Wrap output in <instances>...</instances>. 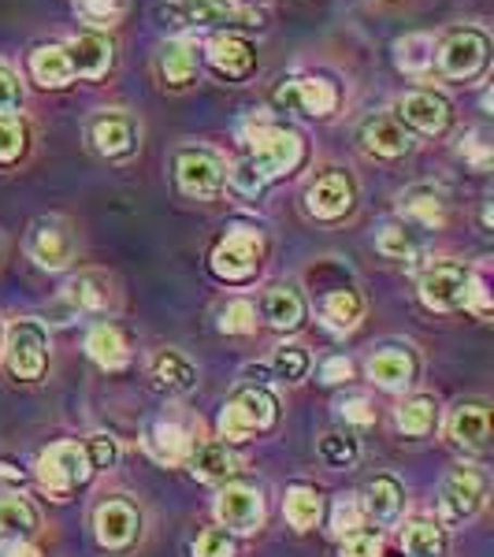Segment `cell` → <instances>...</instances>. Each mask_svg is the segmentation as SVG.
Segmentation results:
<instances>
[{
  "label": "cell",
  "instance_id": "681fc988",
  "mask_svg": "<svg viewBox=\"0 0 494 557\" xmlns=\"http://www.w3.org/2000/svg\"><path fill=\"white\" fill-rule=\"evenodd\" d=\"M23 108V83L12 67L0 64V112H20Z\"/></svg>",
  "mask_w": 494,
  "mask_h": 557
},
{
  "label": "cell",
  "instance_id": "e0dca14e",
  "mask_svg": "<svg viewBox=\"0 0 494 557\" xmlns=\"http://www.w3.org/2000/svg\"><path fill=\"white\" fill-rule=\"evenodd\" d=\"M205 60L212 64L215 75L231 78V83H242V78L254 75L257 67V49L254 41H246L242 34H212L209 41H205Z\"/></svg>",
  "mask_w": 494,
  "mask_h": 557
},
{
  "label": "cell",
  "instance_id": "ee69618b",
  "mask_svg": "<svg viewBox=\"0 0 494 557\" xmlns=\"http://www.w3.org/2000/svg\"><path fill=\"white\" fill-rule=\"evenodd\" d=\"M220 331H223V335H254V331H257V309H254V301L235 298V301L223 305Z\"/></svg>",
  "mask_w": 494,
  "mask_h": 557
},
{
  "label": "cell",
  "instance_id": "9a60e30c",
  "mask_svg": "<svg viewBox=\"0 0 494 557\" xmlns=\"http://www.w3.org/2000/svg\"><path fill=\"white\" fill-rule=\"evenodd\" d=\"M215 517L227 532H238V535H249L264 524V498L260 491L246 487V483H227L215 498Z\"/></svg>",
  "mask_w": 494,
  "mask_h": 557
},
{
  "label": "cell",
  "instance_id": "d590c367",
  "mask_svg": "<svg viewBox=\"0 0 494 557\" xmlns=\"http://www.w3.org/2000/svg\"><path fill=\"white\" fill-rule=\"evenodd\" d=\"M402 550L409 557H443L446 554V535L431 520H412L402 532Z\"/></svg>",
  "mask_w": 494,
  "mask_h": 557
},
{
  "label": "cell",
  "instance_id": "44dd1931",
  "mask_svg": "<svg viewBox=\"0 0 494 557\" xmlns=\"http://www.w3.org/2000/svg\"><path fill=\"white\" fill-rule=\"evenodd\" d=\"M64 49H67V60H71V71H75V78L97 83V78H104L108 71H112L115 49H112V41H108L104 34H97V30L78 34V38H71L64 45Z\"/></svg>",
  "mask_w": 494,
  "mask_h": 557
},
{
  "label": "cell",
  "instance_id": "9c48e42d",
  "mask_svg": "<svg viewBox=\"0 0 494 557\" xmlns=\"http://www.w3.org/2000/svg\"><path fill=\"white\" fill-rule=\"evenodd\" d=\"M175 183L186 197L209 201V197H220L223 183H227V172H223V160L212 149L186 146L175 152Z\"/></svg>",
  "mask_w": 494,
  "mask_h": 557
},
{
  "label": "cell",
  "instance_id": "f907efd6",
  "mask_svg": "<svg viewBox=\"0 0 494 557\" xmlns=\"http://www.w3.org/2000/svg\"><path fill=\"white\" fill-rule=\"evenodd\" d=\"M338 412H343V417L349 420V424H357V428L375 424V409L368 406L365 394H354V398H343V401H338Z\"/></svg>",
  "mask_w": 494,
  "mask_h": 557
},
{
  "label": "cell",
  "instance_id": "ac0fdd59",
  "mask_svg": "<svg viewBox=\"0 0 494 557\" xmlns=\"http://www.w3.org/2000/svg\"><path fill=\"white\" fill-rule=\"evenodd\" d=\"M197 71H201V49H197V41L186 38V34L168 38L157 49V75L164 86L186 89L197 78Z\"/></svg>",
  "mask_w": 494,
  "mask_h": 557
},
{
  "label": "cell",
  "instance_id": "e575fe53",
  "mask_svg": "<svg viewBox=\"0 0 494 557\" xmlns=\"http://www.w3.org/2000/svg\"><path fill=\"white\" fill-rule=\"evenodd\" d=\"M375 249H380L387 260H402V264H409V260H417L424 253V242H420L417 231H409L406 223H387V227L375 235Z\"/></svg>",
  "mask_w": 494,
  "mask_h": 557
},
{
  "label": "cell",
  "instance_id": "484cf974",
  "mask_svg": "<svg viewBox=\"0 0 494 557\" xmlns=\"http://www.w3.org/2000/svg\"><path fill=\"white\" fill-rule=\"evenodd\" d=\"M264 320L272 323L275 331H298L305 323V298L298 294V286H272L264 294Z\"/></svg>",
  "mask_w": 494,
  "mask_h": 557
},
{
  "label": "cell",
  "instance_id": "74e56055",
  "mask_svg": "<svg viewBox=\"0 0 494 557\" xmlns=\"http://www.w3.org/2000/svg\"><path fill=\"white\" fill-rule=\"evenodd\" d=\"M435 420H439V406L428 394H417V398H409L406 406L398 409V428L406 431L409 438H424L428 431L435 428Z\"/></svg>",
  "mask_w": 494,
  "mask_h": 557
},
{
  "label": "cell",
  "instance_id": "7c38bea8",
  "mask_svg": "<svg viewBox=\"0 0 494 557\" xmlns=\"http://www.w3.org/2000/svg\"><path fill=\"white\" fill-rule=\"evenodd\" d=\"M394 120L402 123V127H412L420 134H443L450 127L454 112H450V101H446L443 94H435V89H406V94L394 101Z\"/></svg>",
  "mask_w": 494,
  "mask_h": 557
},
{
  "label": "cell",
  "instance_id": "bcb514c9",
  "mask_svg": "<svg viewBox=\"0 0 494 557\" xmlns=\"http://www.w3.org/2000/svg\"><path fill=\"white\" fill-rule=\"evenodd\" d=\"M194 557H235V539L227 528H205L194 543Z\"/></svg>",
  "mask_w": 494,
  "mask_h": 557
},
{
  "label": "cell",
  "instance_id": "30bf717a",
  "mask_svg": "<svg viewBox=\"0 0 494 557\" xmlns=\"http://www.w3.org/2000/svg\"><path fill=\"white\" fill-rule=\"evenodd\" d=\"M469 283H472V272L457 260H439V264L424 268L420 275V301L435 312H454V309H465L469 301Z\"/></svg>",
  "mask_w": 494,
  "mask_h": 557
},
{
  "label": "cell",
  "instance_id": "2e32d148",
  "mask_svg": "<svg viewBox=\"0 0 494 557\" xmlns=\"http://www.w3.org/2000/svg\"><path fill=\"white\" fill-rule=\"evenodd\" d=\"M487 498V480H483L476 469H454L450 475L443 480V520L446 524H461V520L476 517V509L483 506Z\"/></svg>",
  "mask_w": 494,
  "mask_h": 557
},
{
  "label": "cell",
  "instance_id": "ab89813d",
  "mask_svg": "<svg viewBox=\"0 0 494 557\" xmlns=\"http://www.w3.org/2000/svg\"><path fill=\"white\" fill-rule=\"evenodd\" d=\"M272 368H275V375H280V380L301 383L305 375H309V368H312V357H309V349L298 346V343H283L272 354Z\"/></svg>",
  "mask_w": 494,
  "mask_h": 557
},
{
  "label": "cell",
  "instance_id": "836d02e7",
  "mask_svg": "<svg viewBox=\"0 0 494 557\" xmlns=\"http://www.w3.org/2000/svg\"><path fill=\"white\" fill-rule=\"evenodd\" d=\"M86 349L97 364L112 368V372L127 364V343H123L120 327H112V323H97V327L86 335Z\"/></svg>",
  "mask_w": 494,
  "mask_h": 557
},
{
  "label": "cell",
  "instance_id": "7402d4cb",
  "mask_svg": "<svg viewBox=\"0 0 494 557\" xmlns=\"http://www.w3.org/2000/svg\"><path fill=\"white\" fill-rule=\"evenodd\" d=\"M450 438L461 450L480 454L487 450V438H491V412L483 401H461L450 417Z\"/></svg>",
  "mask_w": 494,
  "mask_h": 557
},
{
  "label": "cell",
  "instance_id": "8992f818",
  "mask_svg": "<svg viewBox=\"0 0 494 557\" xmlns=\"http://www.w3.org/2000/svg\"><path fill=\"white\" fill-rule=\"evenodd\" d=\"M260 260H264V242H260L257 231L235 227L215 242L209 264L223 283H249L260 272Z\"/></svg>",
  "mask_w": 494,
  "mask_h": 557
},
{
  "label": "cell",
  "instance_id": "83f0119b",
  "mask_svg": "<svg viewBox=\"0 0 494 557\" xmlns=\"http://www.w3.org/2000/svg\"><path fill=\"white\" fill-rule=\"evenodd\" d=\"M146 450L157 457L160 465H183V461H190L194 443H190V435H186V431L178 428V424H168V420H160V424L149 428Z\"/></svg>",
  "mask_w": 494,
  "mask_h": 557
},
{
  "label": "cell",
  "instance_id": "7a4b0ae2",
  "mask_svg": "<svg viewBox=\"0 0 494 557\" xmlns=\"http://www.w3.org/2000/svg\"><path fill=\"white\" fill-rule=\"evenodd\" d=\"M280 417V401H275L272 391L264 386H242L227 398V406L220 412V435L231 438V443H242L254 431H268Z\"/></svg>",
  "mask_w": 494,
  "mask_h": 557
},
{
  "label": "cell",
  "instance_id": "ba28073f",
  "mask_svg": "<svg viewBox=\"0 0 494 557\" xmlns=\"http://www.w3.org/2000/svg\"><path fill=\"white\" fill-rule=\"evenodd\" d=\"M26 253L45 272H64L78 253L75 231L60 215H41V220H34L30 235H26Z\"/></svg>",
  "mask_w": 494,
  "mask_h": 557
},
{
  "label": "cell",
  "instance_id": "f546056e",
  "mask_svg": "<svg viewBox=\"0 0 494 557\" xmlns=\"http://www.w3.org/2000/svg\"><path fill=\"white\" fill-rule=\"evenodd\" d=\"M368 375H372L380 386H387V391H398V386L412 383V375H417V361H412L406 349H380V354L368 361Z\"/></svg>",
  "mask_w": 494,
  "mask_h": 557
},
{
  "label": "cell",
  "instance_id": "3957f363",
  "mask_svg": "<svg viewBox=\"0 0 494 557\" xmlns=\"http://www.w3.org/2000/svg\"><path fill=\"white\" fill-rule=\"evenodd\" d=\"M491 60V38L476 26H457L443 41H435V64L446 78L472 83L487 71Z\"/></svg>",
  "mask_w": 494,
  "mask_h": 557
},
{
  "label": "cell",
  "instance_id": "f1b7e54d",
  "mask_svg": "<svg viewBox=\"0 0 494 557\" xmlns=\"http://www.w3.org/2000/svg\"><path fill=\"white\" fill-rule=\"evenodd\" d=\"M64 298L78 312H101L112 301V283L101 272H83L64 286Z\"/></svg>",
  "mask_w": 494,
  "mask_h": 557
},
{
  "label": "cell",
  "instance_id": "8d00e7d4",
  "mask_svg": "<svg viewBox=\"0 0 494 557\" xmlns=\"http://www.w3.org/2000/svg\"><path fill=\"white\" fill-rule=\"evenodd\" d=\"M34 532H38V513H34L30 502L15 498V494L0 498V535H8V539H30Z\"/></svg>",
  "mask_w": 494,
  "mask_h": 557
},
{
  "label": "cell",
  "instance_id": "11a10c76",
  "mask_svg": "<svg viewBox=\"0 0 494 557\" xmlns=\"http://www.w3.org/2000/svg\"><path fill=\"white\" fill-rule=\"evenodd\" d=\"M0 480H4V483H15V487H23V472L15 469L12 461H0Z\"/></svg>",
  "mask_w": 494,
  "mask_h": 557
},
{
  "label": "cell",
  "instance_id": "ffe728a7",
  "mask_svg": "<svg viewBox=\"0 0 494 557\" xmlns=\"http://www.w3.org/2000/svg\"><path fill=\"white\" fill-rule=\"evenodd\" d=\"M94 528H97V543L104 550H127V546L138 539V528H141V517L131 502H101L97 506V517H94Z\"/></svg>",
  "mask_w": 494,
  "mask_h": 557
},
{
  "label": "cell",
  "instance_id": "1f68e13d",
  "mask_svg": "<svg viewBox=\"0 0 494 557\" xmlns=\"http://www.w3.org/2000/svg\"><path fill=\"white\" fill-rule=\"evenodd\" d=\"M402 502H406V494H402V483L394 475H375L365 487V513L383 520V524L402 513Z\"/></svg>",
  "mask_w": 494,
  "mask_h": 557
},
{
  "label": "cell",
  "instance_id": "5b68a950",
  "mask_svg": "<svg viewBox=\"0 0 494 557\" xmlns=\"http://www.w3.org/2000/svg\"><path fill=\"white\" fill-rule=\"evenodd\" d=\"M4 357H8V372L23 383H34L45 375V364H49V331H45L41 320L23 317L12 320L4 338Z\"/></svg>",
  "mask_w": 494,
  "mask_h": 557
},
{
  "label": "cell",
  "instance_id": "52a82bcc",
  "mask_svg": "<svg viewBox=\"0 0 494 557\" xmlns=\"http://www.w3.org/2000/svg\"><path fill=\"white\" fill-rule=\"evenodd\" d=\"M89 475H94V469H89L86 450L78 443H57L38 457V483L52 498H67Z\"/></svg>",
  "mask_w": 494,
  "mask_h": 557
},
{
  "label": "cell",
  "instance_id": "db71d44e",
  "mask_svg": "<svg viewBox=\"0 0 494 557\" xmlns=\"http://www.w3.org/2000/svg\"><path fill=\"white\" fill-rule=\"evenodd\" d=\"M0 557H41V550L26 543V539H8V543L0 546Z\"/></svg>",
  "mask_w": 494,
  "mask_h": 557
},
{
  "label": "cell",
  "instance_id": "d4e9b609",
  "mask_svg": "<svg viewBox=\"0 0 494 557\" xmlns=\"http://www.w3.org/2000/svg\"><path fill=\"white\" fill-rule=\"evenodd\" d=\"M398 209H402L406 220L420 223V227H443V220H446V194L439 190V186H428V183L409 186V190L402 194Z\"/></svg>",
  "mask_w": 494,
  "mask_h": 557
},
{
  "label": "cell",
  "instance_id": "d6986e66",
  "mask_svg": "<svg viewBox=\"0 0 494 557\" xmlns=\"http://www.w3.org/2000/svg\"><path fill=\"white\" fill-rule=\"evenodd\" d=\"M357 141L375 160H402L412 149V134L394 115H368L357 131Z\"/></svg>",
  "mask_w": 494,
  "mask_h": 557
},
{
  "label": "cell",
  "instance_id": "603a6c76",
  "mask_svg": "<svg viewBox=\"0 0 494 557\" xmlns=\"http://www.w3.org/2000/svg\"><path fill=\"white\" fill-rule=\"evenodd\" d=\"M149 380L164 394H186V391H194V383H197V368L190 357H183L178 349H160L149 364Z\"/></svg>",
  "mask_w": 494,
  "mask_h": 557
},
{
  "label": "cell",
  "instance_id": "c3c4849f",
  "mask_svg": "<svg viewBox=\"0 0 494 557\" xmlns=\"http://www.w3.org/2000/svg\"><path fill=\"white\" fill-rule=\"evenodd\" d=\"M343 557H383V539L375 532H354L346 535Z\"/></svg>",
  "mask_w": 494,
  "mask_h": 557
},
{
  "label": "cell",
  "instance_id": "816d5d0a",
  "mask_svg": "<svg viewBox=\"0 0 494 557\" xmlns=\"http://www.w3.org/2000/svg\"><path fill=\"white\" fill-rule=\"evenodd\" d=\"M461 157L469 160L472 168H480V172L491 164V149H487V141H480V134H476V131L469 134V138H461Z\"/></svg>",
  "mask_w": 494,
  "mask_h": 557
},
{
  "label": "cell",
  "instance_id": "8fae6325",
  "mask_svg": "<svg viewBox=\"0 0 494 557\" xmlns=\"http://www.w3.org/2000/svg\"><path fill=\"white\" fill-rule=\"evenodd\" d=\"M89 146H94L101 157L108 160H127L134 157V149H138V123H134V115L120 112V108H108V112H97L94 120H89Z\"/></svg>",
  "mask_w": 494,
  "mask_h": 557
},
{
  "label": "cell",
  "instance_id": "d6a6232c",
  "mask_svg": "<svg viewBox=\"0 0 494 557\" xmlns=\"http://www.w3.org/2000/svg\"><path fill=\"white\" fill-rule=\"evenodd\" d=\"M320 317L328 327L335 331H354L365 317V301L357 290H331L328 298L320 301Z\"/></svg>",
  "mask_w": 494,
  "mask_h": 557
},
{
  "label": "cell",
  "instance_id": "cb8c5ba5",
  "mask_svg": "<svg viewBox=\"0 0 494 557\" xmlns=\"http://www.w3.org/2000/svg\"><path fill=\"white\" fill-rule=\"evenodd\" d=\"M26 71H30V78L41 89H64L71 86V78H75L64 45H38V49L26 57Z\"/></svg>",
  "mask_w": 494,
  "mask_h": 557
},
{
  "label": "cell",
  "instance_id": "7bdbcfd3",
  "mask_svg": "<svg viewBox=\"0 0 494 557\" xmlns=\"http://www.w3.org/2000/svg\"><path fill=\"white\" fill-rule=\"evenodd\" d=\"M320 457L331 465V469H349V465H357V457H361V446H357V438L349 435H338V431H328V435L320 438Z\"/></svg>",
  "mask_w": 494,
  "mask_h": 557
},
{
  "label": "cell",
  "instance_id": "4dcf8cb0",
  "mask_svg": "<svg viewBox=\"0 0 494 557\" xmlns=\"http://www.w3.org/2000/svg\"><path fill=\"white\" fill-rule=\"evenodd\" d=\"M394 64L406 75L420 78L435 67V38L431 34H406V38L394 41Z\"/></svg>",
  "mask_w": 494,
  "mask_h": 557
},
{
  "label": "cell",
  "instance_id": "5bb4252c",
  "mask_svg": "<svg viewBox=\"0 0 494 557\" xmlns=\"http://www.w3.org/2000/svg\"><path fill=\"white\" fill-rule=\"evenodd\" d=\"M275 101L294 108V112H301V115H312V120H328L338 108V86L317 75L286 78V83L275 89Z\"/></svg>",
  "mask_w": 494,
  "mask_h": 557
},
{
  "label": "cell",
  "instance_id": "60d3db41",
  "mask_svg": "<svg viewBox=\"0 0 494 557\" xmlns=\"http://www.w3.org/2000/svg\"><path fill=\"white\" fill-rule=\"evenodd\" d=\"M123 12H127V0H78V20L94 26L97 34L120 26Z\"/></svg>",
  "mask_w": 494,
  "mask_h": 557
},
{
  "label": "cell",
  "instance_id": "277c9868",
  "mask_svg": "<svg viewBox=\"0 0 494 557\" xmlns=\"http://www.w3.org/2000/svg\"><path fill=\"white\" fill-rule=\"evenodd\" d=\"M160 15L172 20L178 30H212V26H260L264 20L254 8H242L235 0H168Z\"/></svg>",
  "mask_w": 494,
  "mask_h": 557
},
{
  "label": "cell",
  "instance_id": "4fadbf2b",
  "mask_svg": "<svg viewBox=\"0 0 494 557\" xmlns=\"http://www.w3.org/2000/svg\"><path fill=\"white\" fill-rule=\"evenodd\" d=\"M354 201H357V186L354 178L346 172H338V168H331V172L317 175L309 183V190H305V209L309 215H317V220H343V215L354 212Z\"/></svg>",
  "mask_w": 494,
  "mask_h": 557
},
{
  "label": "cell",
  "instance_id": "b9f144b4",
  "mask_svg": "<svg viewBox=\"0 0 494 557\" xmlns=\"http://www.w3.org/2000/svg\"><path fill=\"white\" fill-rule=\"evenodd\" d=\"M26 138H30V131H26L23 115L0 112V164H12V160H20L26 152Z\"/></svg>",
  "mask_w": 494,
  "mask_h": 557
},
{
  "label": "cell",
  "instance_id": "6da1fadb",
  "mask_svg": "<svg viewBox=\"0 0 494 557\" xmlns=\"http://www.w3.org/2000/svg\"><path fill=\"white\" fill-rule=\"evenodd\" d=\"M242 141H246V157H242L235 164V172H231V183H235L242 194H260L268 183L291 175L305 160L301 134L291 127H275V123H268V120H257L254 127L242 134Z\"/></svg>",
  "mask_w": 494,
  "mask_h": 557
},
{
  "label": "cell",
  "instance_id": "7dc6e473",
  "mask_svg": "<svg viewBox=\"0 0 494 557\" xmlns=\"http://www.w3.org/2000/svg\"><path fill=\"white\" fill-rule=\"evenodd\" d=\"M86 461H89V469H112L115 461H120V446H115V438L112 435H104V431H97V435H89L86 438Z\"/></svg>",
  "mask_w": 494,
  "mask_h": 557
},
{
  "label": "cell",
  "instance_id": "4316f807",
  "mask_svg": "<svg viewBox=\"0 0 494 557\" xmlns=\"http://www.w3.org/2000/svg\"><path fill=\"white\" fill-rule=\"evenodd\" d=\"M238 469V457L227 450V443H201L190 450V472L201 483H227Z\"/></svg>",
  "mask_w": 494,
  "mask_h": 557
},
{
  "label": "cell",
  "instance_id": "f35d334b",
  "mask_svg": "<svg viewBox=\"0 0 494 557\" xmlns=\"http://www.w3.org/2000/svg\"><path fill=\"white\" fill-rule=\"evenodd\" d=\"M320 494L312 491V487H291L286 491V502H283V513H286V520H291L298 532H305V528H312L320 520Z\"/></svg>",
  "mask_w": 494,
  "mask_h": 557
},
{
  "label": "cell",
  "instance_id": "f6af8a7d",
  "mask_svg": "<svg viewBox=\"0 0 494 557\" xmlns=\"http://www.w3.org/2000/svg\"><path fill=\"white\" fill-rule=\"evenodd\" d=\"M331 528H335V535H354L365 528V506L357 498H338L335 502V513H331Z\"/></svg>",
  "mask_w": 494,
  "mask_h": 557
},
{
  "label": "cell",
  "instance_id": "f5cc1de1",
  "mask_svg": "<svg viewBox=\"0 0 494 557\" xmlns=\"http://www.w3.org/2000/svg\"><path fill=\"white\" fill-rule=\"evenodd\" d=\"M349 375H354V364H349L346 357H328V361L320 364V380H323V383H331V386H335V383H346Z\"/></svg>",
  "mask_w": 494,
  "mask_h": 557
}]
</instances>
